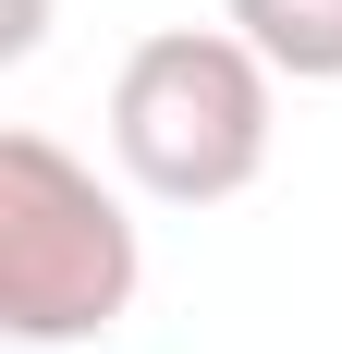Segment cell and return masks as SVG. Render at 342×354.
<instances>
[{
    "mask_svg": "<svg viewBox=\"0 0 342 354\" xmlns=\"http://www.w3.org/2000/svg\"><path fill=\"white\" fill-rule=\"evenodd\" d=\"M147 257H135V220L62 135L12 122L0 135V342L25 354H62V342H98L123 330Z\"/></svg>",
    "mask_w": 342,
    "mask_h": 354,
    "instance_id": "1",
    "label": "cell"
},
{
    "mask_svg": "<svg viewBox=\"0 0 342 354\" xmlns=\"http://www.w3.org/2000/svg\"><path fill=\"white\" fill-rule=\"evenodd\" d=\"M269 86L281 73L233 25H159L110 73V159L159 208H220L269 171Z\"/></svg>",
    "mask_w": 342,
    "mask_h": 354,
    "instance_id": "2",
    "label": "cell"
},
{
    "mask_svg": "<svg viewBox=\"0 0 342 354\" xmlns=\"http://www.w3.org/2000/svg\"><path fill=\"white\" fill-rule=\"evenodd\" d=\"M233 37L294 86H342V0H220Z\"/></svg>",
    "mask_w": 342,
    "mask_h": 354,
    "instance_id": "3",
    "label": "cell"
},
{
    "mask_svg": "<svg viewBox=\"0 0 342 354\" xmlns=\"http://www.w3.org/2000/svg\"><path fill=\"white\" fill-rule=\"evenodd\" d=\"M37 37H49V0H12V12H0V49H12V62H25Z\"/></svg>",
    "mask_w": 342,
    "mask_h": 354,
    "instance_id": "4",
    "label": "cell"
}]
</instances>
